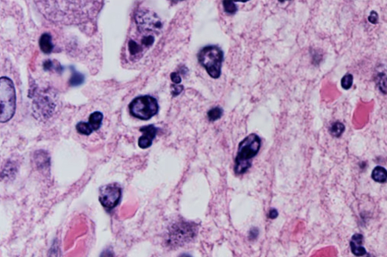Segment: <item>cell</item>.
Listing matches in <instances>:
<instances>
[{
    "mask_svg": "<svg viewBox=\"0 0 387 257\" xmlns=\"http://www.w3.org/2000/svg\"><path fill=\"white\" fill-rule=\"evenodd\" d=\"M258 236H259V230L257 228H252L250 233V238L251 239H255Z\"/></svg>",
    "mask_w": 387,
    "mask_h": 257,
    "instance_id": "24",
    "label": "cell"
},
{
    "mask_svg": "<svg viewBox=\"0 0 387 257\" xmlns=\"http://www.w3.org/2000/svg\"><path fill=\"white\" fill-rule=\"evenodd\" d=\"M368 20L373 24H376L379 21V16H378V13L375 11H372L368 17Z\"/></svg>",
    "mask_w": 387,
    "mask_h": 257,
    "instance_id": "22",
    "label": "cell"
},
{
    "mask_svg": "<svg viewBox=\"0 0 387 257\" xmlns=\"http://www.w3.org/2000/svg\"><path fill=\"white\" fill-rule=\"evenodd\" d=\"M171 79H172V82H174L176 85H180L182 82L181 76H180L177 72H172V74H171Z\"/></svg>",
    "mask_w": 387,
    "mask_h": 257,
    "instance_id": "23",
    "label": "cell"
},
{
    "mask_svg": "<svg viewBox=\"0 0 387 257\" xmlns=\"http://www.w3.org/2000/svg\"><path fill=\"white\" fill-rule=\"evenodd\" d=\"M40 46L42 52L45 54H50L54 49V45L52 40V36L50 34L45 33L41 36L40 40Z\"/></svg>",
    "mask_w": 387,
    "mask_h": 257,
    "instance_id": "10",
    "label": "cell"
},
{
    "mask_svg": "<svg viewBox=\"0 0 387 257\" xmlns=\"http://www.w3.org/2000/svg\"><path fill=\"white\" fill-rule=\"evenodd\" d=\"M128 50L132 56H135L142 52L143 47L138 45L136 41L130 40L128 42Z\"/></svg>",
    "mask_w": 387,
    "mask_h": 257,
    "instance_id": "18",
    "label": "cell"
},
{
    "mask_svg": "<svg viewBox=\"0 0 387 257\" xmlns=\"http://www.w3.org/2000/svg\"><path fill=\"white\" fill-rule=\"evenodd\" d=\"M122 196V189L118 183H112L100 189V200L102 205L108 210L118 206Z\"/></svg>",
    "mask_w": 387,
    "mask_h": 257,
    "instance_id": "7",
    "label": "cell"
},
{
    "mask_svg": "<svg viewBox=\"0 0 387 257\" xmlns=\"http://www.w3.org/2000/svg\"><path fill=\"white\" fill-rule=\"evenodd\" d=\"M261 145L262 140L256 134H250L240 142L234 165L236 174H245L251 168L252 159L259 153Z\"/></svg>",
    "mask_w": 387,
    "mask_h": 257,
    "instance_id": "1",
    "label": "cell"
},
{
    "mask_svg": "<svg viewBox=\"0 0 387 257\" xmlns=\"http://www.w3.org/2000/svg\"><path fill=\"white\" fill-rule=\"evenodd\" d=\"M180 257H192L190 255H188V254H182V255L180 256Z\"/></svg>",
    "mask_w": 387,
    "mask_h": 257,
    "instance_id": "27",
    "label": "cell"
},
{
    "mask_svg": "<svg viewBox=\"0 0 387 257\" xmlns=\"http://www.w3.org/2000/svg\"><path fill=\"white\" fill-rule=\"evenodd\" d=\"M268 217L271 219L277 218V217H278V211L277 210L274 209V208H273V209H272L271 211H270Z\"/></svg>",
    "mask_w": 387,
    "mask_h": 257,
    "instance_id": "26",
    "label": "cell"
},
{
    "mask_svg": "<svg viewBox=\"0 0 387 257\" xmlns=\"http://www.w3.org/2000/svg\"><path fill=\"white\" fill-rule=\"evenodd\" d=\"M101 257H114V252L112 250L107 249L103 251Z\"/></svg>",
    "mask_w": 387,
    "mask_h": 257,
    "instance_id": "25",
    "label": "cell"
},
{
    "mask_svg": "<svg viewBox=\"0 0 387 257\" xmlns=\"http://www.w3.org/2000/svg\"><path fill=\"white\" fill-rule=\"evenodd\" d=\"M184 90L183 85H174L172 86V94L174 96H177L181 94Z\"/></svg>",
    "mask_w": 387,
    "mask_h": 257,
    "instance_id": "21",
    "label": "cell"
},
{
    "mask_svg": "<svg viewBox=\"0 0 387 257\" xmlns=\"http://www.w3.org/2000/svg\"><path fill=\"white\" fill-rule=\"evenodd\" d=\"M198 57L200 64L212 79H217L221 76L224 52L220 47L216 45L204 47L200 50Z\"/></svg>",
    "mask_w": 387,
    "mask_h": 257,
    "instance_id": "3",
    "label": "cell"
},
{
    "mask_svg": "<svg viewBox=\"0 0 387 257\" xmlns=\"http://www.w3.org/2000/svg\"><path fill=\"white\" fill-rule=\"evenodd\" d=\"M103 119H104V116L101 112H94L90 115L88 123L93 131H98L101 128Z\"/></svg>",
    "mask_w": 387,
    "mask_h": 257,
    "instance_id": "11",
    "label": "cell"
},
{
    "mask_svg": "<svg viewBox=\"0 0 387 257\" xmlns=\"http://www.w3.org/2000/svg\"><path fill=\"white\" fill-rule=\"evenodd\" d=\"M346 127L342 122H336L332 124V126L330 127V134H332L333 137H340L342 135L344 131H345Z\"/></svg>",
    "mask_w": 387,
    "mask_h": 257,
    "instance_id": "14",
    "label": "cell"
},
{
    "mask_svg": "<svg viewBox=\"0 0 387 257\" xmlns=\"http://www.w3.org/2000/svg\"><path fill=\"white\" fill-rule=\"evenodd\" d=\"M136 23L140 32L149 35L148 32L159 33L163 28L160 18L153 11L147 9L138 10L136 14Z\"/></svg>",
    "mask_w": 387,
    "mask_h": 257,
    "instance_id": "5",
    "label": "cell"
},
{
    "mask_svg": "<svg viewBox=\"0 0 387 257\" xmlns=\"http://www.w3.org/2000/svg\"><path fill=\"white\" fill-rule=\"evenodd\" d=\"M372 178L376 183H384L387 180V171L382 166H376L372 171Z\"/></svg>",
    "mask_w": 387,
    "mask_h": 257,
    "instance_id": "12",
    "label": "cell"
},
{
    "mask_svg": "<svg viewBox=\"0 0 387 257\" xmlns=\"http://www.w3.org/2000/svg\"><path fill=\"white\" fill-rule=\"evenodd\" d=\"M16 110V91L12 80L0 78V122L5 123L12 119Z\"/></svg>",
    "mask_w": 387,
    "mask_h": 257,
    "instance_id": "2",
    "label": "cell"
},
{
    "mask_svg": "<svg viewBox=\"0 0 387 257\" xmlns=\"http://www.w3.org/2000/svg\"><path fill=\"white\" fill-rule=\"evenodd\" d=\"M196 224L180 222L172 227L170 234V243L172 245H181L192 240L196 235Z\"/></svg>",
    "mask_w": 387,
    "mask_h": 257,
    "instance_id": "6",
    "label": "cell"
},
{
    "mask_svg": "<svg viewBox=\"0 0 387 257\" xmlns=\"http://www.w3.org/2000/svg\"><path fill=\"white\" fill-rule=\"evenodd\" d=\"M223 115V109L220 106L212 108L208 112V118L210 122H215L218 119H221Z\"/></svg>",
    "mask_w": 387,
    "mask_h": 257,
    "instance_id": "15",
    "label": "cell"
},
{
    "mask_svg": "<svg viewBox=\"0 0 387 257\" xmlns=\"http://www.w3.org/2000/svg\"><path fill=\"white\" fill-rule=\"evenodd\" d=\"M155 39L154 36L152 35H144L143 36L142 39V46L150 47L154 43Z\"/></svg>",
    "mask_w": 387,
    "mask_h": 257,
    "instance_id": "20",
    "label": "cell"
},
{
    "mask_svg": "<svg viewBox=\"0 0 387 257\" xmlns=\"http://www.w3.org/2000/svg\"><path fill=\"white\" fill-rule=\"evenodd\" d=\"M76 130L80 134L88 136L93 132L92 129L87 122H81L76 125Z\"/></svg>",
    "mask_w": 387,
    "mask_h": 257,
    "instance_id": "17",
    "label": "cell"
},
{
    "mask_svg": "<svg viewBox=\"0 0 387 257\" xmlns=\"http://www.w3.org/2000/svg\"><path fill=\"white\" fill-rule=\"evenodd\" d=\"M72 68V76L70 78V84L72 86L76 87L84 84L85 81V76L78 72L74 67Z\"/></svg>",
    "mask_w": 387,
    "mask_h": 257,
    "instance_id": "13",
    "label": "cell"
},
{
    "mask_svg": "<svg viewBox=\"0 0 387 257\" xmlns=\"http://www.w3.org/2000/svg\"><path fill=\"white\" fill-rule=\"evenodd\" d=\"M354 77L352 74H346L342 77L341 80V85L342 88L345 90H348L352 87Z\"/></svg>",
    "mask_w": 387,
    "mask_h": 257,
    "instance_id": "19",
    "label": "cell"
},
{
    "mask_svg": "<svg viewBox=\"0 0 387 257\" xmlns=\"http://www.w3.org/2000/svg\"><path fill=\"white\" fill-rule=\"evenodd\" d=\"M158 100L152 96L146 95L136 97L130 104L132 116L142 120H149L159 112Z\"/></svg>",
    "mask_w": 387,
    "mask_h": 257,
    "instance_id": "4",
    "label": "cell"
},
{
    "mask_svg": "<svg viewBox=\"0 0 387 257\" xmlns=\"http://www.w3.org/2000/svg\"><path fill=\"white\" fill-rule=\"evenodd\" d=\"M363 242H364V236L360 233L354 234L350 241L352 252L356 257H362L367 254L366 248L362 245Z\"/></svg>",
    "mask_w": 387,
    "mask_h": 257,
    "instance_id": "9",
    "label": "cell"
},
{
    "mask_svg": "<svg viewBox=\"0 0 387 257\" xmlns=\"http://www.w3.org/2000/svg\"><path fill=\"white\" fill-rule=\"evenodd\" d=\"M158 128L154 125H147L140 128V131L143 133V135L138 140L140 148L147 149L150 147L158 134Z\"/></svg>",
    "mask_w": 387,
    "mask_h": 257,
    "instance_id": "8",
    "label": "cell"
},
{
    "mask_svg": "<svg viewBox=\"0 0 387 257\" xmlns=\"http://www.w3.org/2000/svg\"><path fill=\"white\" fill-rule=\"evenodd\" d=\"M223 6H224V11L230 15H234L238 12L237 5L233 1H223Z\"/></svg>",
    "mask_w": 387,
    "mask_h": 257,
    "instance_id": "16",
    "label": "cell"
}]
</instances>
